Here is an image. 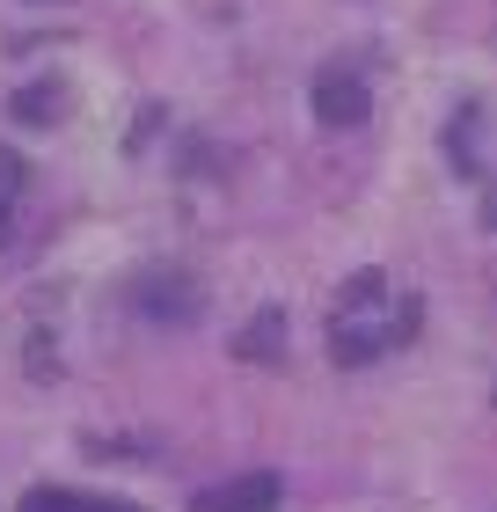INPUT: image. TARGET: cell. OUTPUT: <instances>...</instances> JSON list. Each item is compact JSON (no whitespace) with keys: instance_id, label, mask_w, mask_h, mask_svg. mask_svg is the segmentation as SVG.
Returning a JSON list of instances; mask_svg holds the SVG:
<instances>
[{"instance_id":"6da1fadb","label":"cell","mask_w":497,"mask_h":512,"mask_svg":"<svg viewBox=\"0 0 497 512\" xmlns=\"http://www.w3.org/2000/svg\"><path fill=\"white\" fill-rule=\"evenodd\" d=\"M410 330H417V300L402 293L388 271H359V278H344L337 315H329V352H337L344 366H366V359L395 352V344L410 337Z\"/></svg>"},{"instance_id":"7a4b0ae2","label":"cell","mask_w":497,"mask_h":512,"mask_svg":"<svg viewBox=\"0 0 497 512\" xmlns=\"http://www.w3.org/2000/svg\"><path fill=\"white\" fill-rule=\"evenodd\" d=\"M446 161L483 191V227H497V103H461L446 125Z\"/></svg>"},{"instance_id":"3957f363","label":"cell","mask_w":497,"mask_h":512,"mask_svg":"<svg viewBox=\"0 0 497 512\" xmlns=\"http://www.w3.org/2000/svg\"><path fill=\"white\" fill-rule=\"evenodd\" d=\"M278 498H286V483L271 469H249V476H227V483H212V491H198L191 512H271Z\"/></svg>"},{"instance_id":"277c9868","label":"cell","mask_w":497,"mask_h":512,"mask_svg":"<svg viewBox=\"0 0 497 512\" xmlns=\"http://www.w3.org/2000/svg\"><path fill=\"white\" fill-rule=\"evenodd\" d=\"M132 308L154 315V322H191V315H198V286H191L183 271H139Z\"/></svg>"},{"instance_id":"5b68a950","label":"cell","mask_w":497,"mask_h":512,"mask_svg":"<svg viewBox=\"0 0 497 512\" xmlns=\"http://www.w3.org/2000/svg\"><path fill=\"white\" fill-rule=\"evenodd\" d=\"M366 81L351 74V66H329V74H315V118L322 125H359L366 118Z\"/></svg>"},{"instance_id":"8992f818","label":"cell","mask_w":497,"mask_h":512,"mask_svg":"<svg viewBox=\"0 0 497 512\" xmlns=\"http://www.w3.org/2000/svg\"><path fill=\"white\" fill-rule=\"evenodd\" d=\"M22 191H30V161H22L15 147H0V242L15 235V205H22Z\"/></svg>"},{"instance_id":"52a82bcc","label":"cell","mask_w":497,"mask_h":512,"mask_svg":"<svg viewBox=\"0 0 497 512\" xmlns=\"http://www.w3.org/2000/svg\"><path fill=\"white\" fill-rule=\"evenodd\" d=\"M234 352H242V359H286V315L264 308V315L242 330V344H234Z\"/></svg>"},{"instance_id":"ba28073f","label":"cell","mask_w":497,"mask_h":512,"mask_svg":"<svg viewBox=\"0 0 497 512\" xmlns=\"http://www.w3.org/2000/svg\"><path fill=\"white\" fill-rule=\"evenodd\" d=\"M22 512H139V505H117V498H88V491H30Z\"/></svg>"},{"instance_id":"9c48e42d","label":"cell","mask_w":497,"mask_h":512,"mask_svg":"<svg viewBox=\"0 0 497 512\" xmlns=\"http://www.w3.org/2000/svg\"><path fill=\"white\" fill-rule=\"evenodd\" d=\"M15 118L22 125H59V81H37V88H15Z\"/></svg>"}]
</instances>
